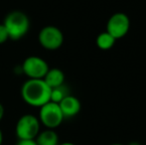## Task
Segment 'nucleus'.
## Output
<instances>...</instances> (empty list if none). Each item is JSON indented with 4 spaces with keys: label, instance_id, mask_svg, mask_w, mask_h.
Masks as SVG:
<instances>
[{
    "label": "nucleus",
    "instance_id": "obj_1",
    "mask_svg": "<svg viewBox=\"0 0 146 145\" xmlns=\"http://www.w3.org/2000/svg\"><path fill=\"white\" fill-rule=\"evenodd\" d=\"M51 89L43 79H28L22 85L21 97L30 107H41L50 101Z\"/></svg>",
    "mask_w": 146,
    "mask_h": 145
},
{
    "label": "nucleus",
    "instance_id": "obj_18",
    "mask_svg": "<svg viewBox=\"0 0 146 145\" xmlns=\"http://www.w3.org/2000/svg\"><path fill=\"white\" fill-rule=\"evenodd\" d=\"M110 145H124V144H122V143H112Z\"/></svg>",
    "mask_w": 146,
    "mask_h": 145
},
{
    "label": "nucleus",
    "instance_id": "obj_6",
    "mask_svg": "<svg viewBox=\"0 0 146 145\" xmlns=\"http://www.w3.org/2000/svg\"><path fill=\"white\" fill-rule=\"evenodd\" d=\"M22 72L28 79H44L49 71V65L44 59L38 56H30L24 60L21 65Z\"/></svg>",
    "mask_w": 146,
    "mask_h": 145
},
{
    "label": "nucleus",
    "instance_id": "obj_19",
    "mask_svg": "<svg viewBox=\"0 0 146 145\" xmlns=\"http://www.w3.org/2000/svg\"><path fill=\"white\" fill-rule=\"evenodd\" d=\"M131 144H132V145H139L138 143H131Z\"/></svg>",
    "mask_w": 146,
    "mask_h": 145
},
{
    "label": "nucleus",
    "instance_id": "obj_2",
    "mask_svg": "<svg viewBox=\"0 0 146 145\" xmlns=\"http://www.w3.org/2000/svg\"><path fill=\"white\" fill-rule=\"evenodd\" d=\"M7 30L9 39L12 41H18L27 35L30 30V19L24 12L15 10L6 15L2 23Z\"/></svg>",
    "mask_w": 146,
    "mask_h": 145
},
{
    "label": "nucleus",
    "instance_id": "obj_11",
    "mask_svg": "<svg viewBox=\"0 0 146 145\" xmlns=\"http://www.w3.org/2000/svg\"><path fill=\"white\" fill-rule=\"evenodd\" d=\"M115 42H116L115 39L110 35V33H108L106 31L100 33V35L96 37V40L98 48L102 51H106V50L111 49L112 47L114 46Z\"/></svg>",
    "mask_w": 146,
    "mask_h": 145
},
{
    "label": "nucleus",
    "instance_id": "obj_3",
    "mask_svg": "<svg viewBox=\"0 0 146 145\" xmlns=\"http://www.w3.org/2000/svg\"><path fill=\"white\" fill-rule=\"evenodd\" d=\"M40 131V120L33 114H24L16 123L15 133L18 139H35Z\"/></svg>",
    "mask_w": 146,
    "mask_h": 145
},
{
    "label": "nucleus",
    "instance_id": "obj_8",
    "mask_svg": "<svg viewBox=\"0 0 146 145\" xmlns=\"http://www.w3.org/2000/svg\"><path fill=\"white\" fill-rule=\"evenodd\" d=\"M59 105L65 118H71L76 116L81 111L82 109L80 99L71 95H68L67 97H64L63 101L59 103Z\"/></svg>",
    "mask_w": 146,
    "mask_h": 145
},
{
    "label": "nucleus",
    "instance_id": "obj_15",
    "mask_svg": "<svg viewBox=\"0 0 146 145\" xmlns=\"http://www.w3.org/2000/svg\"><path fill=\"white\" fill-rule=\"evenodd\" d=\"M4 113H5V109H4V107L1 103H0V121L3 119V116H4Z\"/></svg>",
    "mask_w": 146,
    "mask_h": 145
},
{
    "label": "nucleus",
    "instance_id": "obj_5",
    "mask_svg": "<svg viewBox=\"0 0 146 145\" xmlns=\"http://www.w3.org/2000/svg\"><path fill=\"white\" fill-rule=\"evenodd\" d=\"M38 41L45 50L56 51L63 46L64 34L56 26L48 25L40 30Z\"/></svg>",
    "mask_w": 146,
    "mask_h": 145
},
{
    "label": "nucleus",
    "instance_id": "obj_9",
    "mask_svg": "<svg viewBox=\"0 0 146 145\" xmlns=\"http://www.w3.org/2000/svg\"><path fill=\"white\" fill-rule=\"evenodd\" d=\"M43 79L51 89H55V87H61V85H64V83H65V73L58 68L49 69V71L45 75Z\"/></svg>",
    "mask_w": 146,
    "mask_h": 145
},
{
    "label": "nucleus",
    "instance_id": "obj_4",
    "mask_svg": "<svg viewBox=\"0 0 146 145\" xmlns=\"http://www.w3.org/2000/svg\"><path fill=\"white\" fill-rule=\"evenodd\" d=\"M39 109L40 111H39L38 118L40 120V123L46 128L55 129L61 125L65 119L59 103L49 101Z\"/></svg>",
    "mask_w": 146,
    "mask_h": 145
},
{
    "label": "nucleus",
    "instance_id": "obj_10",
    "mask_svg": "<svg viewBox=\"0 0 146 145\" xmlns=\"http://www.w3.org/2000/svg\"><path fill=\"white\" fill-rule=\"evenodd\" d=\"M35 140L38 145H59L58 133L51 128L40 131Z\"/></svg>",
    "mask_w": 146,
    "mask_h": 145
},
{
    "label": "nucleus",
    "instance_id": "obj_14",
    "mask_svg": "<svg viewBox=\"0 0 146 145\" xmlns=\"http://www.w3.org/2000/svg\"><path fill=\"white\" fill-rule=\"evenodd\" d=\"M15 145H38L35 139H18Z\"/></svg>",
    "mask_w": 146,
    "mask_h": 145
},
{
    "label": "nucleus",
    "instance_id": "obj_16",
    "mask_svg": "<svg viewBox=\"0 0 146 145\" xmlns=\"http://www.w3.org/2000/svg\"><path fill=\"white\" fill-rule=\"evenodd\" d=\"M2 143H3V132L0 128V145H2Z\"/></svg>",
    "mask_w": 146,
    "mask_h": 145
},
{
    "label": "nucleus",
    "instance_id": "obj_17",
    "mask_svg": "<svg viewBox=\"0 0 146 145\" xmlns=\"http://www.w3.org/2000/svg\"><path fill=\"white\" fill-rule=\"evenodd\" d=\"M59 145H76V144L72 143V142H65V143H62V144H59Z\"/></svg>",
    "mask_w": 146,
    "mask_h": 145
},
{
    "label": "nucleus",
    "instance_id": "obj_13",
    "mask_svg": "<svg viewBox=\"0 0 146 145\" xmlns=\"http://www.w3.org/2000/svg\"><path fill=\"white\" fill-rule=\"evenodd\" d=\"M8 40H9V36H8L7 30L3 24H0V45L6 43Z\"/></svg>",
    "mask_w": 146,
    "mask_h": 145
},
{
    "label": "nucleus",
    "instance_id": "obj_12",
    "mask_svg": "<svg viewBox=\"0 0 146 145\" xmlns=\"http://www.w3.org/2000/svg\"><path fill=\"white\" fill-rule=\"evenodd\" d=\"M68 93L65 89V87L61 85V87H55V89H51V97H50V101L52 103H60L63 99L65 97H67Z\"/></svg>",
    "mask_w": 146,
    "mask_h": 145
},
{
    "label": "nucleus",
    "instance_id": "obj_7",
    "mask_svg": "<svg viewBox=\"0 0 146 145\" xmlns=\"http://www.w3.org/2000/svg\"><path fill=\"white\" fill-rule=\"evenodd\" d=\"M130 29V20L125 13L117 12L111 15L106 23V32L110 33L115 40L127 35Z\"/></svg>",
    "mask_w": 146,
    "mask_h": 145
}]
</instances>
